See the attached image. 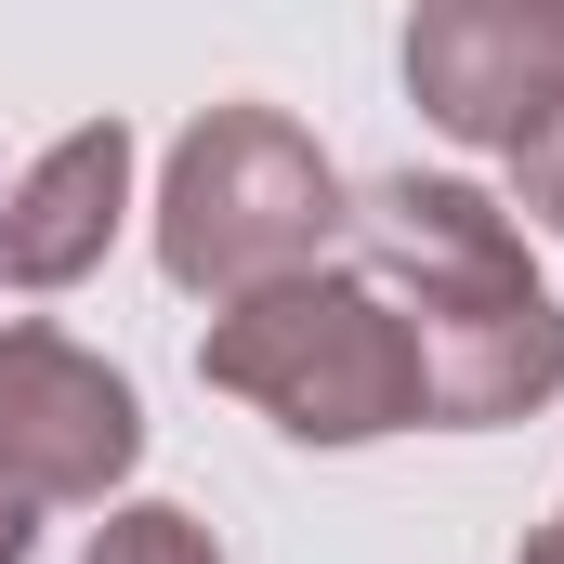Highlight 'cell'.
I'll use <instances>...</instances> for the list:
<instances>
[{
  "label": "cell",
  "mask_w": 564,
  "mask_h": 564,
  "mask_svg": "<svg viewBox=\"0 0 564 564\" xmlns=\"http://www.w3.org/2000/svg\"><path fill=\"white\" fill-rule=\"evenodd\" d=\"M341 171L315 158V132H289L276 106H210L184 158H171V197H158V263L171 289H210V302H250V289L315 276V250L341 237Z\"/></svg>",
  "instance_id": "cell-3"
},
{
  "label": "cell",
  "mask_w": 564,
  "mask_h": 564,
  "mask_svg": "<svg viewBox=\"0 0 564 564\" xmlns=\"http://www.w3.org/2000/svg\"><path fill=\"white\" fill-rule=\"evenodd\" d=\"M355 237H368V289L421 341V421L486 433V421H525V408L564 394V302L539 289L525 224L499 197L394 171V184H368Z\"/></svg>",
  "instance_id": "cell-1"
},
{
  "label": "cell",
  "mask_w": 564,
  "mask_h": 564,
  "mask_svg": "<svg viewBox=\"0 0 564 564\" xmlns=\"http://www.w3.org/2000/svg\"><path fill=\"white\" fill-rule=\"evenodd\" d=\"M197 368L302 446H368V433L421 421V341L368 276H289V289L224 302Z\"/></svg>",
  "instance_id": "cell-2"
},
{
  "label": "cell",
  "mask_w": 564,
  "mask_h": 564,
  "mask_svg": "<svg viewBox=\"0 0 564 564\" xmlns=\"http://www.w3.org/2000/svg\"><path fill=\"white\" fill-rule=\"evenodd\" d=\"M26 539H40V512H26V499H0V564H26Z\"/></svg>",
  "instance_id": "cell-8"
},
{
  "label": "cell",
  "mask_w": 564,
  "mask_h": 564,
  "mask_svg": "<svg viewBox=\"0 0 564 564\" xmlns=\"http://www.w3.org/2000/svg\"><path fill=\"white\" fill-rule=\"evenodd\" d=\"M119 210H132V132H119V119H79L66 144L26 158V184H13V210H0V276L13 289H79L106 263Z\"/></svg>",
  "instance_id": "cell-6"
},
{
  "label": "cell",
  "mask_w": 564,
  "mask_h": 564,
  "mask_svg": "<svg viewBox=\"0 0 564 564\" xmlns=\"http://www.w3.org/2000/svg\"><path fill=\"white\" fill-rule=\"evenodd\" d=\"M144 459V408L106 355H79L66 328H0V499H106Z\"/></svg>",
  "instance_id": "cell-4"
},
{
  "label": "cell",
  "mask_w": 564,
  "mask_h": 564,
  "mask_svg": "<svg viewBox=\"0 0 564 564\" xmlns=\"http://www.w3.org/2000/svg\"><path fill=\"white\" fill-rule=\"evenodd\" d=\"M525 564H564V512H552V525H539V539H525Z\"/></svg>",
  "instance_id": "cell-9"
},
{
  "label": "cell",
  "mask_w": 564,
  "mask_h": 564,
  "mask_svg": "<svg viewBox=\"0 0 564 564\" xmlns=\"http://www.w3.org/2000/svg\"><path fill=\"white\" fill-rule=\"evenodd\" d=\"M79 564H224V552H210V525H197V512L132 499V512H106V525H93V552H79Z\"/></svg>",
  "instance_id": "cell-7"
},
{
  "label": "cell",
  "mask_w": 564,
  "mask_h": 564,
  "mask_svg": "<svg viewBox=\"0 0 564 564\" xmlns=\"http://www.w3.org/2000/svg\"><path fill=\"white\" fill-rule=\"evenodd\" d=\"M408 79L459 144H512L564 119V13H512V0H473V13H421L408 26Z\"/></svg>",
  "instance_id": "cell-5"
}]
</instances>
